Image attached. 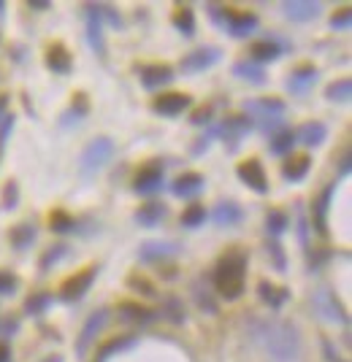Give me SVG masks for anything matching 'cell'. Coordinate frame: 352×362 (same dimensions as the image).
Segmentation results:
<instances>
[{"mask_svg":"<svg viewBox=\"0 0 352 362\" xmlns=\"http://www.w3.org/2000/svg\"><path fill=\"white\" fill-rule=\"evenodd\" d=\"M252 335L263 344V349L277 362H290L298 357L301 338H298V330L293 328L290 322H282V319L255 322L252 325Z\"/></svg>","mask_w":352,"mask_h":362,"instance_id":"6da1fadb","label":"cell"},{"mask_svg":"<svg viewBox=\"0 0 352 362\" xmlns=\"http://www.w3.org/2000/svg\"><path fill=\"white\" fill-rule=\"evenodd\" d=\"M246 284V254L244 252H228L214 268V287L225 300L241 297Z\"/></svg>","mask_w":352,"mask_h":362,"instance_id":"7a4b0ae2","label":"cell"},{"mask_svg":"<svg viewBox=\"0 0 352 362\" xmlns=\"http://www.w3.org/2000/svg\"><path fill=\"white\" fill-rule=\"evenodd\" d=\"M114 155V143L108 138H95L87 143V149L82 152V173L84 176H92L103 168L106 162Z\"/></svg>","mask_w":352,"mask_h":362,"instance_id":"3957f363","label":"cell"},{"mask_svg":"<svg viewBox=\"0 0 352 362\" xmlns=\"http://www.w3.org/2000/svg\"><path fill=\"white\" fill-rule=\"evenodd\" d=\"M95 276H98V268H95V265H89V268H84V271H79V273H73L70 278H65V281H63V287H60L63 300H68V303L82 300V297L89 292V287H92Z\"/></svg>","mask_w":352,"mask_h":362,"instance_id":"277c9868","label":"cell"},{"mask_svg":"<svg viewBox=\"0 0 352 362\" xmlns=\"http://www.w3.org/2000/svg\"><path fill=\"white\" fill-rule=\"evenodd\" d=\"M236 173H239V179L244 181L249 190H255L258 195H265L268 192V176H265L263 171V162L260 160H244L239 168H236Z\"/></svg>","mask_w":352,"mask_h":362,"instance_id":"5b68a950","label":"cell"},{"mask_svg":"<svg viewBox=\"0 0 352 362\" xmlns=\"http://www.w3.org/2000/svg\"><path fill=\"white\" fill-rule=\"evenodd\" d=\"M106 322H108V311H106V309L89 313V319L84 322V328H82L79 338H76V357H84V354H87L89 344L98 338V332L103 330Z\"/></svg>","mask_w":352,"mask_h":362,"instance_id":"8992f818","label":"cell"},{"mask_svg":"<svg viewBox=\"0 0 352 362\" xmlns=\"http://www.w3.org/2000/svg\"><path fill=\"white\" fill-rule=\"evenodd\" d=\"M217 63H220V49L217 46H201L195 52L184 54V60H182L179 68L184 70V73H201V70L211 68Z\"/></svg>","mask_w":352,"mask_h":362,"instance_id":"52a82bcc","label":"cell"},{"mask_svg":"<svg viewBox=\"0 0 352 362\" xmlns=\"http://www.w3.org/2000/svg\"><path fill=\"white\" fill-rule=\"evenodd\" d=\"M160 187H163V165H160V162L144 165V168L136 173V179H133V190L139 192V195H152V192H158Z\"/></svg>","mask_w":352,"mask_h":362,"instance_id":"ba28073f","label":"cell"},{"mask_svg":"<svg viewBox=\"0 0 352 362\" xmlns=\"http://www.w3.org/2000/svg\"><path fill=\"white\" fill-rule=\"evenodd\" d=\"M225 27L230 35L236 38H244L258 27V17L249 14V11H236V8H225Z\"/></svg>","mask_w":352,"mask_h":362,"instance_id":"9c48e42d","label":"cell"},{"mask_svg":"<svg viewBox=\"0 0 352 362\" xmlns=\"http://www.w3.org/2000/svg\"><path fill=\"white\" fill-rule=\"evenodd\" d=\"M190 95H184V92H165V95H160V98H155V103H152V108L158 111V114H163V117H179L184 108H190Z\"/></svg>","mask_w":352,"mask_h":362,"instance_id":"30bf717a","label":"cell"},{"mask_svg":"<svg viewBox=\"0 0 352 362\" xmlns=\"http://www.w3.org/2000/svg\"><path fill=\"white\" fill-rule=\"evenodd\" d=\"M171 82H174V68L171 65L155 63V65L141 68V86L144 89H160V86L171 84Z\"/></svg>","mask_w":352,"mask_h":362,"instance_id":"8fae6325","label":"cell"},{"mask_svg":"<svg viewBox=\"0 0 352 362\" xmlns=\"http://www.w3.org/2000/svg\"><path fill=\"white\" fill-rule=\"evenodd\" d=\"M315 309L328 319V322H347V313H344V309H341V303L336 300L334 292H328V290H320V292H315Z\"/></svg>","mask_w":352,"mask_h":362,"instance_id":"7c38bea8","label":"cell"},{"mask_svg":"<svg viewBox=\"0 0 352 362\" xmlns=\"http://www.w3.org/2000/svg\"><path fill=\"white\" fill-rule=\"evenodd\" d=\"M244 111L252 117H260V119H279L284 114V103L279 98H258V101H246Z\"/></svg>","mask_w":352,"mask_h":362,"instance_id":"4fadbf2b","label":"cell"},{"mask_svg":"<svg viewBox=\"0 0 352 362\" xmlns=\"http://www.w3.org/2000/svg\"><path fill=\"white\" fill-rule=\"evenodd\" d=\"M155 316H158L155 311L141 306L136 300H122V303H120V319H122V322H130V325H149Z\"/></svg>","mask_w":352,"mask_h":362,"instance_id":"5bb4252c","label":"cell"},{"mask_svg":"<svg viewBox=\"0 0 352 362\" xmlns=\"http://www.w3.org/2000/svg\"><path fill=\"white\" fill-rule=\"evenodd\" d=\"M203 184H206V179L201 173H184V176H179L174 184H171V192H174L176 198L190 200V198H195L198 192L203 190Z\"/></svg>","mask_w":352,"mask_h":362,"instance_id":"9a60e30c","label":"cell"},{"mask_svg":"<svg viewBox=\"0 0 352 362\" xmlns=\"http://www.w3.org/2000/svg\"><path fill=\"white\" fill-rule=\"evenodd\" d=\"M315 82H317L315 65H298V68L290 73V79H287V89H290L293 95H303Z\"/></svg>","mask_w":352,"mask_h":362,"instance_id":"2e32d148","label":"cell"},{"mask_svg":"<svg viewBox=\"0 0 352 362\" xmlns=\"http://www.w3.org/2000/svg\"><path fill=\"white\" fill-rule=\"evenodd\" d=\"M176 254V243L168 241H146L139 249V259L141 262H163L165 257Z\"/></svg>","mask_w":352,"mask_h":362,"instance_id":"e0dca14e","label":"cell"},{"mask_svg":"<svg viewBox=\"0 0 352 362\" xmlns=\"http://www.w3.org/2000/svg\"><path fill=\"white\" fill-rule=\"evenodd\" d=\"M46 68L54 70V73H60V76L70 73V68H73V60H70L68 49H65L63 44H52V46L46 49Z\"/></svg>","mask_w":352,"mask_h":362,"instance_id":"ac0fdd59","label":"cell"},{"mask_svg":"<svg viewBox=\"0 0 352 362\" xmlns=\"http://www.w3.org/2000/svg\"><path fill=\"white\" fill-rule=\"evenodd\" d=\"M87 41H89V46L103 57L106 44H103V33H101V14H98V6H87Z\"/></svg>","mask_w":352,"mask_h":362,"instance_id":"d6986e66","label":"cell"},{"mask_svg":"<svg viewBox=\"0 0 352 362\" xmlns=\"http://www.w3.org/2000/svg\"><path fill=\"white\" fill-rule=\"evenodd\" d=\"M284 17L293 19V22H309L320 14V3H309V0H293V3H284Z\"/></svg>","mask_w":352,"mask_h":362,"instance_id":"ffe728a7","label":"cell"},{"mask_svg":"<svg viewBox=\"0 0 352 362\" xmlns=\"http://www.w3.org/2000/svg\"><path fill=\"white\" fill-rule=\"evenodd\" d=\"M312 168V160L306 155H293L284 160V165H282V176L287 179V181H301L306 173Z\"/></svg>","mask_w":352,"mask_h":362,"instance_id":"44dd1931","label":"cell"},{"mask_svg":"<svg viewBox=\"0 0 352 362\" xmlns=\"http://www.w3.org/2000/svg\"><path fill=\"white\" fill-rule=\"evenodd\" d=\"M301 143H306V146H320L325 136H328V127L322 124V122H306V124H301L298 133H293Z\"/></svg>","mask_w":352,"mask_h":362,"instance_id":"7402d4cb","label":"cell"},{"mask_svg":"<svg viewBox=\"0 0 352 362\" xmlns=\"http://www.w3.org/2000/svg\"><path fill=\"white\" fill-rule=\"evenodd\" d=\"M249 130H252V122L246 119V117H228V119L217 127V136H225L228 141H239Z\"/></svg>","mask_w":352,"mask_h":362,"instance_id":"603a6c76","label":"cell"},{"mask_svg":"<svg viewBox=\"0 0 352 362\" xmlns=\"http://www.w3.org/2000/svg\"><path fill=\"white\" fill-rule=\"evenodd\" d=\"M165 206L163 203H146V206H141L139 211H136V222L141 224V227H158L163 219H165Z\"/></svg>","mask_w":352,"mask_h":362,"instance_id":"cb8c5ba5","label":"cell"},{"mask_svg":"<svg viewBox=\"0 0 352 362\" xmlns=\"http://www.w3.org/2000/svg\"><path fill=\"white\" fill-rule=\"evenodd\" d=\"M211 219H214L217 227H233V224L241 222V208L236 206V203H220V206L214 208Z\"/></svg>","mask_w":352,"mask_h":362,"instance_id":"d4e9b609","label":"cell"},{"mask_svg":"<svg viewBox=\"0 0 352 362\" xmlns=\"http://www.w3.org/2000/svg\"><path fill=\"white\" fill-rule=\"evenodd\" d=\"M249 54H252V60H258V63H274V60H279V44L277 41H255L252 46H249Z\"/></svg>","mask_w":352,"mask_h":362,"instance_id":"484cf974","label":"cell"},{"mask_svg":"<svg viewBox=\"0 0 352 362\" xmlns=\"http://www.w3.org/2000/svg\"><path fill=\"white\" fill-rule=\"evenodd\" d=\"M258 295H260V300L268 303L271 309H282V303L287 300V290L271 284V281H260V284H258Z\"/></svg>","mask_w":352,"mask_h":362,"instance_id":"4316f807","label":"cell"},{"mask_svg":"<svg viewBox=\"0 0 352 362\" xmlns=\"http://www.w3.org/2000/svg\"><path fill=\"white\" fill-rule=\"evenodd\" d=\"M334 190H336V184L325 187V190L320 192V200L315 203V216H312V222H315L317 233H322V235H325V216H328V203H331Z\"/></svg>","mask_w":352,"mask_h":362,"instance_id":"83f0119b","label":"cell"},{"mask_svg":"<svg viewBox=\"0 0 352 362\" xmlns=\"http://www.w3.org/2000/svg\"><path fill=\"white\" fill-rule=\"evenodd\" d=\"M233 73H236L239 79H244V82H252V84H263L265 82L263 68L255 65V63H249V60H239V63L233 65Z\"/></svg>","mask_w":352,"mask_h":362,"instance_id":"f1b7e54d","label":"cell"},{"mask_svg":"<svg viewBox=\"0 0 352 362\" xmlns=\"http://www.w3.org/2000/svg\"><path fill=\"white\" fill-rule=\"evenodd\" d=\"M325 98L334 101V103H347L352 98V82L350 79H336V82H331L328 89H325Z\"/></svg>","mask_w":352,"mask_h":362,"instance_id":"f546056e","label":"cell"},{"mask_svg":"<svg viewBox=\"0 0 352 362\" xmlns=\"http://www.w3.org/2000/svg\"><path fill=\"white\" fill-rule=\"evenodd\" d=\"M33 241H35V227H33V224L22 222V224H17V227L11 230V243L17 246L19 252H22V249H30V246H33Z\"/></svg>","mask_w":352,"mask_h":362,"instance_id":"4dcf8cb0","label":"cell"},{"mask_svg":"<svg viewBox=\"0 0 352 362\" xmlns=\"http://www.w3.org/2000/svg\"><path fill=\"white\" fill-rule=\"evenodd\" d=\"M133 344H136V335H122V338H111L108 344L101 346V351H98V360H101V362L108 360L111 354H117V351H125V349H130Z\"/></svg>","mask_w":352,"mask_h":362,"instance_id":"1f68e13d","label":"cell"},{"mask_svg":"<svg viewBox=\"0 0 352 362\" xmlns=\"http://www.w3.org/2000/svg\"><path fill=\"white\" fill-rule=\"evenodd\" d=\"M49 306H52V295L49 292H33L27 300H25V313L38 316V313H44Z\"/></svg>","mask_w":352,"mask_h":362,"instance_id":"d6a6232c","label":"cell"},{"mask_svg":"<svg viewBox=\"0 0 352 362\" xmlns=\"http://www.w3.org/2000/svg\"><path fill=\"white\" fill-rule=\"evenodd\" d=\"M171 22H174L176 30H179L182 35H187V38L195 33V14H193V8H179Z\"/></svg>","mask_w":352,"mask_h":362,"instance_id":"836d02e7","label":"cell"},{"mask_svg":"<svg viewBox=\"0 0 352 362\" xmlns=\"http://www.w3.org/2000/svg\"><path fill=\"white\" fill-rule=\"evenodd\" d=\"M293 143H296V136H293L290 130H282L279 136H274V138H271L268 149H271V155L282 157V155H287V152L293 149Z\"/></svg>","mask_w":352,"mask_h":362,"instance_id":"e575fe53","label":"cell"},{"mask_svg":"<svg viewBox=\"0 0 352 362\" xmlns=\"http://www.w3.org/2000/svg\"><path fill=\"white\" fill-rule=\"evenodd\" d=\"M203 222H206V208L201 203H193V206H187L182 211V224L184 227H201Z\"/></svg>","mask_w":352,"mask_h":362,"instance_id":"d590c367","label":"cell"},{"mask_svg":"<svg viewBox=\"0 0 352 362\" xmlns=\"http://www.w3.org/2000/svg\"><path fill=\"white\" fill-rule=\"evenodd\" d=\"M290 224V219H287V214L284 211H268V216H265V227H268V233L271 235H282L284 233V227Z\"/></svg>","mask_w":352,"mask_h":362,"instance_id":"8d00e7d4","label":"cell"},{"mask_svg":"<svg viewBox=\"0 0 352 362\" xmlns=\"http://www.w3.org/2000/svg\"><path fill=\"white\" fill-rule=\"evenodd\" d=\"M127 287H130V290H136V292H141L144 297H155V295H158L155 284H152L149 278L139 276V273H133V276L127 278Z\"/></svg>","mask_w":352,"mask_h":362,"instance_id":"74e56055","label":"cell"},{"mask_svg":"<svg viewBox=\"0 0 352 362\" xmlns=\"http://www.w3.org/2000/svg\"><path fill=\"white\" fill-rule=\"evenodd\" d=\"M49 224H52L54 233H68V230H73V219H70L65 211H54L52 216H49Z\"/></svg>","mask_w":352,"mask_h":362,"instance_id":"f35d334b","label":"cell"},{"mask_svg":"<svg viewBox=\"0 0 352 362\" xmlns=\"http://www.w3.org/2000/svg\"><path fill=\"white\" fill-rule=\"evenodd\" d=\"M63 257H65V246L57 243V246H52V249L41 257V271H49V265H52V262H60Z\"/></svg>","mask_w":352,"mask_h":362,"instance_id":"ab89813d","label":"cell"},{"mask_svg":"<svg viewBox=\"0 0 352 362\" xmlns=\"http://www.w3.org/2000/svg\"><path fill=\"white\" fill-rule=\"evenodd\" d=\"M19 203V187L17 181H8L3 190V208H17Z\"/></svg>","mask_w":352,"mask_h":362,"instance_id":"60d3db41","label":"cell"},{"mask_svg":"<svg viewBox=\"0 0 352 362\" xmlns=\"http://www.w3.org/2000/svg\"><path fill=\"white\" fill-rule=\"evenodd\" d=\"M350 22H352V11L350 8H341L339 14L331 17V27H334V30H347V27H350Z\"/></svg>","mask_w":352,"mask_h":362,"instance_id":"b9f144b4","label":"cell"},{"mask_svg":"<svg viewBox=\"0 0 352 362\" xmlns=\"http://www.w3.org/2000/svg\"><path fill=\"white\" fill-rule=\"evenodd\" d=\"M17 290V276L8 271H0V295H11Z\"/></svg>","mask_w":352,"mask_h":362,"instance_id":"7bdbcfd3","label":"cell"},{"mask_svg":"<svg viewBox=\"0 0 352 362\" xmlns=\"http://www.w3.org/2000/svg\"><path fill=\"white\" fill-rule=\"evenodd\" d=\"M165 311H168V319H171V322H184V311L179 306V300L171 297V300L165 303ZM165 311H163V313H165Z\"/></svg>","mask_w":352,"mask_h":362,"instance_id":"ee69618b","label":"cell"},{"mask_svg":"<svg viewBox=\"0 0 352 362\" xmlns=\"http://www.w3.org/2000/svg\"><path fill=\"white\" fill-rule=\"evenodd\" d=\"M98 14L108 19V22H111V27H120V25H122V19L114 14V8H111V6H98Z\"/></svg>","mask_w":352,"mask_h":362,"instance_id":"f6af8a7d","label":"cell"},{"mask_svg":"<svg viewBox=\"0 0 352 362\" xmlns=\"http://www.w3.org/2000/svg\"><path fill=\"white\" fill-rule=\"evenodd\" d=\"M193 124H209L211 122V108L209 105H203V108H198V111H195L193 114Z\"/></svg>","mask_w":352,"mask_h":362,"instance_id":"bcb514c9","label":"cell"},{"mask_svg":"<svg viewBox=\"0 0 352 362\" xmlns=\"http://www.w3.org/2000/svg\"><path fill=\"white\" fill-rule=\"evenodd\" d=\"M268 254L277 259V268H279V271H284V254H282L279 243H271V246H268Z\"/></svg>","mask_w":352,"mask_h":362,"instance_id":"7dc6e473","label":"cell"},{"mask_svg":"<svg viewBox=\"0 0 352 362\" xmlns=\"http://www.w3.org/2000/svg\"><path fill=\"white\" fill-rule=\"evenodd\" d=\"M17 330H19V322H17V319H3V322H0V332H6V335L17 332Z\"/></svg>","mask_w":352,"mask_h":362,"instance_id":"c3c4849f","label":"cell"},{"mask_svg":"<svg viewBox=\"0 0 352 362\" xmlns=\"http://www.w3.org/2000/svg\"><path fill=\"white\" fill-rule=\"evenodd\" d=\"M27 6L35 8V11H49V8H52V3H46V0H30Z\"/></svg>","mask_w":352,"mask_h":362,"instance_id":"681fc988","label":"cell"},{"mask_svg":"<svg viewBox=\"0 0 352 362\" xmlns=\"http://www.w3.org/2000/svg\"><path fill=\"white\" fill-rule=\"evenodd\" d=\"M0 362H11V349L6 344H0Z\"/></svg>","mask_w":352,"mask_h":362,"instance_id":"f907efd6","label":"cell"},{"mask_svg":"<svg viewBox=\"0 0 352 362\" xmlns=\"http://www.w3.org/2000/svg\"><path fill=\"white\" fill-rule=\"evenodd\" d=\"M350 173V155L341 157V176H347Z\"/></svg>","mask_w":352,"mask_h":362,"instance_id":"816d5d0a","label":"cell"},{"mask_svg":"<svg viewBox=\"0 0 352 362\" xmlns=\"http://www.w3.org/2000/svg\"><path fill=\"white\" fill-rule=\"evenodd\" d=\"M6 105H8V98H6V95H0V117H3V111H6Z\"/></svg>","mask_w":352,"mask_h":362,"instance_id":"f5cc1de1","label":"cell"},{"mask_svg":"<svg viewBox=\"0 0 352 362\" xmlns=\"http://www.w3.org/2000/svg\"><path fill=\"white\" fill-rule=\"evenodd\" d=\"M334 362H344V360H334Z\"/></svg>","mask_w":352,"mask_h":362,"instance_id":"db71d44e","label":"cell"}]
</instances>
